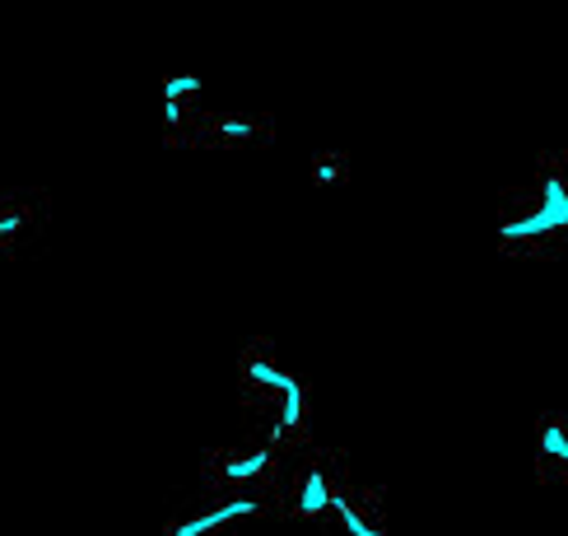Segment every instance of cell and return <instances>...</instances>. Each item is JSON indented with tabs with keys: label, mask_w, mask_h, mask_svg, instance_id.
<instances>
[{
	"label": "cell",
	"mask_w": 568,
	"mask_h": 536,
	"mask_svg": "<svg viewBox=\"0 0 568 536\" xmlns=\"http://www.w3.org/2000/svg\"><path fill=\"white\" fill-rule=\"evenodd\" d=\"M499 252L523 262L568 256V150H540L527 178L499 196Z\"/></svg>",
	"instance_id": "1"
},
{
	"label": "cell",
	"mask_w": 568,
	"mask_h": 536,
	"mask_svg": "<svg viewBox=\"0 0 568 536\" xmlns=\"http://www.w3.org/2000/svg\"><path fill=\"white\" fill-rule=\"evenodd\" d=\"M239 406L247 415V434L256 438H271L280 448H313L317 434H313V387H307L298 373L284 364V355L252 336L239 350Z\"/></svg>",
	"instance_id": "2"
},
{
	"label": "cell",
	"mask_w": 568,
	"mask_h": 536,
	"mask_svg": "<svg viewBox=\"0 0 568 536\" xmlns=\"http://www.w3.org/2000/svg\"><path fill=\"white\" fill-rule=\"evenodd\" d=\"M294 457V448H280L256 434L215 443L201 457V489L205 495H284Z\"/></svg>",
	"instance_id": "3"
},
{
	"label": "cell",
	"mask_w": 568,
	"mask_h": 536,
	"mask_svg": "<svg viewBox=\"0 0 568 536\" xmlns=\"http://www.w3.org/2000/svg\"><path fill=\"white\" fill-rule=\"evenodd\" d=\"M354 481L349 462L341 448H326V443H313L303 448L290 466V481H284L280 495V518H290L294 527H326L331 508H336L341 489Z\"/></svg>",
	"instance_id": "4"
},
{
	"label": "cell",
	"mask_w": 568,
	"mask_h": 536,
	"mask_svg": "<svg viewBox=\"0 0 568 536\" xmlns=\"http://www.w3.org/2000/svg\"><path fill=\"white\" fill-rule=\"evenodd\" d=\"M280 513V495H205L192 504H182L169 523H163V536H247L252 523Z\"/></svg>",
	"instance_id": "5"
},
{
	"label": "cell",
	"mask_w": 568,
	"mask_h": 536,
	"mask_svg": "<svg viewBox=\"0 0 568 536\" xmlns=\"http://www.w3.org/2000/svg\"><path fill=\"white\" fill-rule=\"evenodd\" d=\"M275 140V117L271 112H252V108H220L205 103L186 150H262Z\"/></svg>",
	"instance_id": "6"
},
{
	"label": "cell",
	"mask_w": 568,
	"mask_h": 536,
	"mask_svg": "<svg viewBox=\"0 0 568 536\" xmlns=\"http://www.w3.org/2000/svg\"><path fill=\"white\" fill-rule=\"evenodd\" d=\"M52 224V196L42 186H0V262H19Z\"/></svg>",
	"instance_id": "7"
},
{
	"label": "cell",
	"mask_w": 568,
	"mask_h": 536,
	"mask_svg": "<svg viewBox=\"0 0 568 536\" xmlns=\"http://www.w3.org/2000/svg\"><path fill=\"white\" fill-rule=\"evenodd\" d=\"M326 532H331V536H392V504H387V489L354 476V481L341 489L336 508H331Z\"/></svg>",
	"instance_id": "8"
},
{
	"label": "cell",
	"mask_w": 568,
	"mask_h": 536,
	"mask_svg": "<svg viewBox=\"0 0 568 536\" xmlns=\"http://www.w3.org/2000/svg\"><path fill=\"white\" fill-rule=\"evenodd\" d=\"M159 89H163V145L186 150V135H192L205 108V84L196 75H163Z\"/></svg>",
	"instance_id": "9"
},
{
	"label": "cell",
	"mask_w": 568,
	"mask_h": 536,
	"mask_svg": "<svg viewBox=\"0 0 568 536\" xmlns=\"http://www.w3.org/2000/svg\"><path fill=\"white\" fill-rule=\"evenodd\" d=\"M536 481L540 485H568V411H540L536 415Z\"/></svg>",
	"instance_id": "10"
},
{
	"label": "cell",
	"mask_w": 568,
	"mask_h": 536,
	"mask_svg": "<svg viewBox=\"0 0 568 536\" xmlns=\"http://www.w3.org/2000/svg\"><path fill=\"white\" fill-rule=\"evenodd\" d=\"M307 182H313V186H341V182H349V154L345 150L317 154L313 163H307Z\"/></svg>",
	"instance_id": "11"
},
{
	"label": "cell",
	"mask_w": 568,
	"mask_h": 536,
	"mask_svg": "<svg viewBox=\"0 0 568 536\" xmlns=\"http://www.w3.org/2000/svg\"><path fill=\"white\" fill-rule=\"evenodd\" d=\"M564 495H568V485H564Z\"/></svg>",
	"instance_id": "12"
}]
</instances>
